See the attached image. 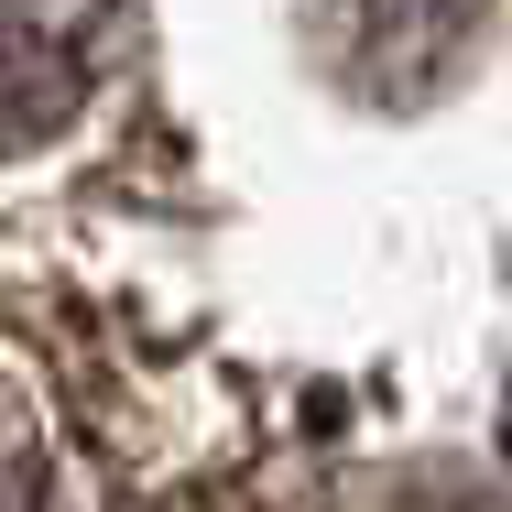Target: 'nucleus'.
<instances>
[{"instance_id": "obj_1", "label": "nucleus", "mask_w": 512, "mask_h": 512, "mask_svg": "<svg viewBox=\"0 0 512 512\" xmlns=\"http://www.w3.org/2000/svg\"><path fill=\"white\" fill-rule=\"evenodd\" d=\"M295 11H306L316 77L371 109L447 99L491 44V0H295Z\"/></svg>"}, {"instance_id": "obj_2", "label": "nucleus", "mask_w": 512, "mask_h": 512, "mask_svg": "<svg viewBox=\"0 0 512 512\" xmlns=\"http://www.w3.org/2000/svg\"><path fill=\"white\" fill-rule=\"evenodd\" d=\"M131 55V0H0V164L66 142Z\"/></svg>"}, {"instance_id": "obj_3", "label": "nucleus", "mask_w": 512, "mask_h": 512, "mask_svg": "<svg viewBox=\"0 0 512 512\" xmlns=\"http://www.w3.org/2000/svg\"><path fill=\"white\" fill-rule=\"evenodd\" d=\"M55 502V447H44V414L33 393L0 371V512H44Z\"/></svg>"}]
</instances>
